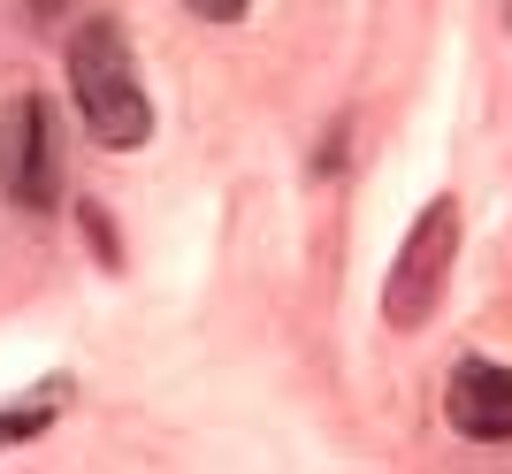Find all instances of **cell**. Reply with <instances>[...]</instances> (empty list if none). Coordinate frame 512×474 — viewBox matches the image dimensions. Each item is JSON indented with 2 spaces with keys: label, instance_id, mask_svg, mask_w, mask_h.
Instances as JSON below:
<instances>
[{
  "label": "cell",
  "instance_id": "obj_3",
  "mask_svg": "<svg viewBox=\"0 0 512 474\" xmlns=\"http://www.w3.org/2000/svg\"><path fill=\"white\" fill-rule=\"evenodd\" d=\"M0 192L16 207H54L62 199V153H54V115L46 100H8L0 115Z\"/></svg>",
  "mask_w": 512,
  "mask_h": 474
},
{
  "label": "cell",
  "instance_id": "obj_4",
  "mask_svg": "<svg viewBox=\"0 0 512 474\" xmlns=\"http://www.w3.org/2000/svg\"><path fill=\"white\" fill-rule=\"evenodd\" d=\"M444 413H451V429L474 436V444H512V367L459 360L444 383Z\"/></svg>",
  "mask_w": 512,
  "mask_h": 474
},
{
  "label": "cell",
  "instance_id": "obj_1",
  "mask_svg": "<svg viewBox=\"0 0 512 474\" xmlns=\"http://www.w3.org/2000/svg\"><path fill=\"white\" fill-rule=\"evenodd\" d=\"M69 92H77V115H85V130L100 138V146H115V153L146 146L153 108H146L138 69H130L123 31H115L107 16L77 23V39H69Z\"/></svg>",
  "mask_w": 512,
  "mask_h": 474
},
{
  "label": "cell",
  "instance_id": "obj_6",
  "mask_svg": "<svg viewBox=\"0 0 512 474\" xmlns=\"http://www.w3.org/2000/svg\"><path fill=\"white\" fill-rule=\"evenodd\" d=\"M184 8L207 16V23H237V16H245V0H184Z\"/></svg>",
  "mask_w": 512,
  "mask_h": 474
},
{
  "label": "cell",
  "instance_id": "obj_2",
  "mask_svg": "<svg viewBox=\"0 0 512 474\" xmlns=\"http://www.w3.org/2000/svg\"><path fill=\"white\" fill-rule=\"evenodd\" d=\"M451 253H459V207H451V199H428L421 222H413L406 245H398V260H390V283H383V322L390 329H421L428 314L444 306Z\"/></svg>",
  "mask_w": 512,
  "mask_h": 474
},
{
  "label": "cell",
  "instance_id": "obj_5",
  "mask_svg": "<svg viewBox=\"0 0 512 474\" xmlns=\"http://www.w3.org/2000/svg\"><path fill=\"white\" fill-rule=\"evenodd\" d=\"M46 421H54V398H39V406H0V444H23V436H39Z\"/></svg>",
  "mask_w": 512,
  "mask_h": 474
}]
</instances>
